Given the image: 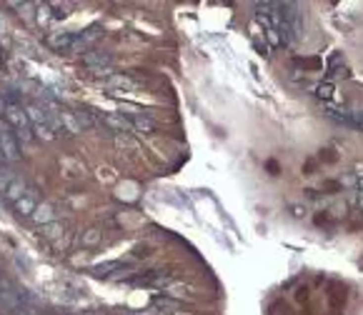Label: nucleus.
<instances>
[{"label":"nucleus","instance_id":"obj_6","mask_svg":"<svg viewBox=\"0 0 363 315\" xmlns=\"http://www.w3.org/2000/svg\"><path fill=\"white\" fill-rule=\"evenodd\" d=\"M356 203H358V208H363V193L358 190V195H356Z\"/></svg>","mask_w":363,"mask_h":315},{"label":"nucleus","instance_id":"obj_1","mask_svg":"<svg viewBox=\"0 0 363 315\" xmlns=\"http://www.w3.org/2000/svg\"><path fill=\"white\" fill-rule=\"evenodd\" d=\"M105 123H108L110 128H115L118 133H123V130H133V123H131V120H126V118H120V115H108V118H105Z\"/></svg>","mask_w":363,"mask_h":315},{"label":"nucleus","instance_id":"obj_5","mask_svg":"<svg viewBox=\"0 0 363 315\" xmlns=\"http://www.w3.org/2000/svg\"><path fill=\"white\" fill-rule=\"evenodd\" d=\"M98 240H100V233H98V230H88V235H86V243H88V245H95Z\"/></svg>","mask_w":363,"mask_h":315},{"label":"nucleus","instance_id":"obj_3","mask_svg":"<svg viewBox=\"0 0 363 315\" xmlns=\"http://www.w3.org/2000/svg\"><path fill=\"white\" fill-rule=\"evenodd\" d=\"M316 95H318L320 100H331V98L336 95L333 83H320V85H316Z\"/></svg>","mask_w":363,"mask_h":315},{"label":"nucleus","instance_id":"obj_2","mask_svg":"<svg viewBox=\"0 0 363 315\" xmlns=\"http://www.w3.org/2000/svg\"><path fill=\"white\" fill-rule=\"evenodd\" d=\"M251 38H253V45H256V48H258L263 55H268V50H271V48H268V43H266V35H263V33H261L256 25L251 28Z\"/></svg>","mask_w":363,"mask_h":315},{"label":"nucleus","instance_id":"obj_7","mask_svg":"<svg viewBox=\"0 0 363 315\" xmlns=\"http://www.w3.org/2000/svg\"><path fill=\"white\" fill-rule=\"evenodd\" d=\"M358 190H361V193H363V173H361V175H358Z\"/></svg>","mask_w":363,"mask_h":315},{"label":"nucleus","instance_id":"obj_4","mask_svg":"<svg viewBox=\"0 0 363 315\" xmlns=\"http://www.w3.org/2000/svg\"><path fill=\"white\" fill-rule=\"evenodd\" d=\"M133 128H138V130H143V133H153V130H155V125L148 120V118H136V120H133Z\"/></svg>","mask_w":363,"mask_h":315}]
</instances>
